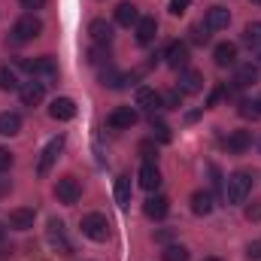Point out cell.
Returning a JSON list of instances; mask_svg holds the SVG:
<instances>
[{
    "label": "cell",
    "mask_w": 261,
    "mask_h": 261,
    "mask_svg": "<svg viewBox=\"0 0 261 261\" xmlns=\"http://www.w3.org/2000/svg\"><path fill=\"white\" fill-rule=\"evenodd\" d=\"M49 116L55 122H70V119H76V103L70 97H55L52 107H49Z\"/></svg>",
    "instance_id": "obj_10"
},
{
    "label": "cell",
    "mask_w": 261,
    "mask_h": 261,
    "mask_svg": "<svg viewBox=\"0 0 261 261\" xmlns=\"http://www.w3.org/2000/svg\"><path fill=\"white\" fill-rule=\"evenodd\" d=\"M192 0H170V15H182Z\"/></svg>",
    "instance_id": "obj_39"
},
{
    "label": "cell",
    "mask_w": 261,
    "mask_h": 261,
    "mask_svg": "<svg viewBox=\"0 0 261 261\" xmlns=\"http://www.w3.org/2000/svg\"><path fill=\"white\" fill-rule=\"evenodd\" d=\"M258 82V67L255 64H240L237 67V76H234V88H249Z\"/></svg>",
    "instance_id": "obj_21"
},
{
    "label": "cell",
    "mask_w": 261,
    "mask_h": 261,
    "mask_svg": "<svg viewBox=\"0 0 261 261\" xmlns=\"http://www.w3.org/2000/svg\"><path fill=\"white\" fill-rule=\"evenodd\" d=\"M3 237H6V228H3V225H0V240H3Z\"/></svg>",
    "instance_id": "obj_43"
},
{
    "label": "cell",
    "mask_w": 261,
    "mask_h": 261,
    "mask_svg": "<svg viewBox=\"0 0 261 261\" xmlns=\"http://www.w3.org/2000/svg\"><path fill=\"white\" fill-rule=\"evenodd\" d=\"M46 240H49V246L55 249V252H61V255H73V246H70V240H67V228L61 219H52L49 222V228H46Z\"/></svg>",
    "instance_id": "obj_5"
},
{
    "label": "cell",
    "mask_w": 261,
    "mask_h": 261,
    "mask_svg": "<svg viewBox=\"0 0 261 261\" xmlns=\"http://www.w3.org/2000/svg\"><path fill=\"white\" fill-rule=\"evenodd\" d=\"M249 189H252V176H249L246 170H237V173H231V176H228L225 200H228V203H243L246 195H249Z\"/></svg>",
    "instance_id": "obj_3"
},
{
    "label": "cell",
    "mask_w": 261,
    "mask_h": 261,
    "mask_svg": "<svg viewBox=\"0 0 261 261\" xmlns=\"http://www.w3.org/2000/svg\"><path fill=\"white\" fill-rule=\"evenodd\" d=\"M255 103H258V110H261V97H258V100H255Z\"/></svg>",
    "instance_id": "obj_45"
},
{
    "label": "cell",
    "mask_w": 261,
    "mask_h": 261,
    "mask_svg": "<svg viewBox=\"0 0 261 261\" xmlns=\"http://www.w3.org/2000/svg\"><path fill=\"white\" fill-rule=\"evenodd\" d=\"M155 37H158V21H155L152 15L140 18V21H137V43H140V46H149Z\"/></svg>",
    "instance_id": "obj_15"
},
{
    "label": "cell",
    "mask_w": 261,
    "mask_h": 261,
    "mask_svg": "<svg viewBox=\"0 0 261 261\" xmlns=\"http://www.w3.org/2000/svg\"><path fill=\"white\" fill-rule=\"evenodd\" d=\"M55 197H58L64 206H73V203L82 197V186H79V179H76V176H61V179L55 182Z\"/></svg>",
    "instance_id": "obj_6"
},
{
    "label": "cell",
    "mask_w": 261,
    "mask_h": 261,
    "mask_svg": "<svg viewBox=\"0 0 261 261\" xmlns=\"http://www.w3.org/2000/svg\"><path fill=\"white\" fill-rule=\"evenodd\" d=\"M143 213L149 216V219H164L167 213H170V200L164 195H155V197H149L146 203H143Z\"/></svg>",
    "instance_id": "obj_19"
},
{
    "label": "cell",
    "mask_w": 261,
    "mask_h": 261,
    "mask_svg": "<svg viewBox=\"0 0 261 261\" xmlns=\"http://www.w3.org/2000/svg\"><path fill=\"white\" fill-rule=\"evenodd\" d=\"M203 24H206L210 31H225V28L231 24V12H228V6H210Z\"/></svg>",
    "instance_id": "obj_12"
},
{
    "label": "cell",
    "mask_w": 261,
    "mask_h": 261,
    "mask_svg": "<svg viewBox=\"0 0 261 261\" xmlns=\"http://www.w3.org/2000/svg\"><path fill=\"white\" fill-rule=\"evenodd\" d=\"M173 234H176V231H170V228H167V231H158V234H155V240H161V243H167V240H170Z\"/></svg>",
    "instance_id": "obj_42"
},
{
    "label": "cell",
    "mask_w": 261,
    "mask_h": 261,
    "mask_svg": "<svg viewBox=\"0 0 261 261\" xmlns=\"http://www.w3.org/2000/svg\"><path fill=\"white\" fill-rule=\"evenodd\" d=\"M189 40H192L195 46H206V43H210V28H206V24H192V28H189Z\"/></svg>",
    "instance_id": "obj_31"
},
{
    "label": "cell",
    "mask_w": 261,
    "mask_h": 261,
    "mask_svg": "<svg viewBox=\"0 0 261 261\" xmlns=\"http://www.w3.org/2000/svg\"><path fill=\"white\" fill-rule=\"evenodd\" d=\"M140 152H143L146 158H155V155H158V149H155V146H152L149 140H143V143H140Z\"/></svg>",
    "instance_id": "obj_40"
},
{
    "label": "cell",
    "mask_w": 261,
    "mask_h": 261,
    "mask_svg": "<svg viewBox=\"0 0 261 261\" xmlns=\"http://www.w3.org/2000/svg\"><path fill=\"white\" fill-rule=\"evenodd\" d=\"M12 161H15V158H12V152L0 146V173H6V170L12 167Z\"/></svg>",
    "instance_id": "obj_36"
},
{
    "label": "cell",
    "mask_w": 261,
    "mask_h": 261,
    "mask_svg": "<svg viewBox=\"0 0 261 261\" xmlns=\"http://www.w3.org/2000/svg\"><path fill=\"white\" fill-rule=\"evenodd\" d=\"M134 100H137V107H143V110H149V113H155V110H161V94L155 91V88H137V94H134Z\"/></svg>",
    "instance_id": "obj_16"
},
{
    "label": "cell",
    "mask_w": 261,
    "mask_h": 261,
    "mask_svg": "<svg viewBox=\"0 0 261 261\" xmlns=\"http://www.w3.org/2000/svg\"><path fill=\"white\" fill-rule=\"evenodd\" d=\"M249 146H252V134H249V130H231V137H228V152L240 155V152H246Z\"/></svg>",
    "instance_id": "obj_23"
},
{
    "label": "cell",
    "mask_w": 261,
    "mask_h": 261,
    "mask_svg": "<svg viewBox=\"0 0 261 261\" xmlns=\"http://www.w3.org/2000/svg\"><path fill=\"white\" fill-rule=\"evenodd\" d=\"M79 228H82V234H85L88 240H94V243H107V240L113 237L110 219H107L103 213H88V216H82Z\"/></svg>",
    "instance_id": "obj_1"
},
{
    "label": "cell",
    "mask_w": 261,
    "mask_h": 261,
    "mask_svg": "<svg viewBox=\"0 0 261 261\" xmlns=\"http://www.w3.org/2000/svg\"><path fill=\"white\" fill-rule=\"evenodd\" d=\"M116 203L119 206H128L130 203V176H125V173L116 179Z\"/></svg>",
    "instance_id": "obj_28"
},
{
    "label": "cell",
    "mask_w": 261,
    "mask_h": 261,
    "mask_svg": "<svg viewBox=\"0 0 261 261\" xmlns=\"http://www.w3.org/2000/svg\"><path fill=\"white\" fill-rule=\"evenodd\" d=\"M18 97H21V103H24V107H40V103H43V97H46V82H37V79L21 82Z\"/></svg>",
    "instance_id": "obj_8"
},
{
    "label": "cell",
    "mask_w": 261,
    "mask_h": 261,
    "mask_svg": "<svg viewBox=\"0 0 261 261\" xmlns=\"http://www.w3.org/2000/svg\"><path fill=\"white\" fill-rule=\"evenodd\" d=\"M240 116H243V119H252V122L261 119L258 103H255V100H240Z\"/></svg>",
    "instance_id": "obj_33"
},
{
    "label": "cell",
    "mask_w": 261,
    "mask_h": 261,
    "mask_svg": "<svg viewBox=\"0 0 261 261\" xmlns=\"http://www.w3.org/2000/svg\"><path fill=\"white\" fill-rule=\"evenodd\" d=\"M18 88H21V82H18L15 70L9 64H0V91H18Z\"/></svg>",
    "instance_id": "obj_27"
},
{
    "label": "cell",
    "mask_w": 261,
    "mask_h": 261,
    "mask_svg": "<svg viewBox=\"0 0 261 261\" xmlns=\"http://www.w3.org/2000/svg\"><path fill=\"white\" fill-rule=\"evenodd\" d=\"M176 88H179L182 94H197V91L203 88V73H200V70H182Z\"/></svg>",
    "instance_id": "obj_14"
},
{
    "label": "cell",
    "mask_w": 261,
    "mask_h": 261,
    "mask_svg": "<svg viewBox=\"0 0 261 261\" xmlns=\"http://www.w3.org/2000/svg\"><path fill=\"white\" fill-rule=\"evenodd\" d=\"M246 219H249V222H261V200H252V203L246 206Z\"/></svg>",
    "instance_id": "obj_37"
},
{
    "label": "cell",
    "mask_w": 261,
    "mask_h": 261,
    "mask_svg": "<svg viewBox=\"0 0 261 261\" xmlns=\"http://www.w3.org/2000/svg\"><path fill=\"white\" fill-rule=\"evenodd\" d=\"M64 134H58V137H52L49 143H46V149H43V155H40V164H37V173L40 176H46L49 173V167L55 164V158L61 155V149H64Z\"/></svg>",
    "instance_id": "obj_7"
},
{
    "label": "cell",
    "mask_w": 261,
    "mask_h": 261,
    "mask_svg": "<svg viewBox=\"0 0 261 261\" xmlns=\"http://www.w3.org/2000/svg\"><path fill=\"white\" fill-rule=\"evenodd\" d=\"M43 34V21L34 15V12H28V15H21L18 21H15V28H12V43H31V40H37Z\"/></svg>",
    "instance_id": "obj_2"
},
{
    "label": "cell",
    "mask_w": 261,
    "mask_h": 261,
    "mask_svg": "<svg viewBox=\"0 0 261 261\" xmlns=\"http://www.w3.org/2000/svg\"><path fill=\"white\" fill-rule=\"evenodd\" d=\"M34 219H37V213H34L31 206H18V210L9 213V225H12L15 231H28V228H34Z\"/></svg>",
    "instance_id": "obj_17"
},
{
    "label": "cell",
    "mask_w": 261,
    "mask_h": 261,
    "mask_svg": "<svg viewBox=\"0 0 261 261\" xmlns=\"http://www.w3.org/2000/svg\"><path fill=\"white\" fill-rule=\"evenodd\" d=\"M88 34H91L94 46H110V43H113V24L103 21V18H94V21L88 24Z\"/></svg>",
    "instance_id": "obj_13"
},
{
    "label": "cell",
    "mask_w": 261,
    "mask_h": 261,
    "mask_svg": "<svg viewBox=\"0 0 261 261\" xmlns=\"http://www.w3.org/2000/svg\"><path fill=\"white\" fill-rule=\"evenodd\" d=\"M107 125L113 130H130L137 125V110H130V107H119V110H113L110 116H107Z\"/></svg>",
    "instance_id": "obj_9"
},
{
    "label": "cell",
    "mask_w": 261,
    "mask_h": 261,
    "mask_svg": "<svg viewBox=\"0 0 261 261\" xmlns=\"http://www.w3.org/2000/svg\"><path fill=\"white\" fill-rule=\"evenodd\" d=\"M100 82H103V85H110V88H125L128 76H125V73H119L113 64H107V67H100Z\"/></svg>",
    "instance_id": "obj_25"
},
{
    "label": "cell",
    "mask_w": 261,
    "mask_h": 261,
    "mask_svg": "<svg viewBox=\"0 0 261 261\" xmlns=\"http://www.w3.org/2000/svg\"><path fill=\"white\" fill-rule=\"evenodd\" d=\"M258 152H261V140H258Z\"/></svg>",
    "instance_id": "obj_47"
},
{
    "label": "cell",
    "mask_w": 261,
    "mask_h": 261,
    "mask_svg": "<svg viewBox=\"0 0 261 261\" xmlns=\"http://www.w3.org/2000/svg\"><path fill=\"white\" fill-rule=\"evenodd\" d=\"M21 6H24V9H43L46 0H21Z\"/></svg>",
    "instance_id": "obj_41"
},
{
    "label": "cell",
    "mask_w": 261,
    "mask_h": 261,
    "mask_svg": "<svg viewBox=\"0 0 261 261\" xmlns=\"http://www.w3.org/2000/svg\"><path fill=\"white\" fill-rule=\"evenodd\" d=\"M164 58H167V64L173 67V70H186V64H189V46L176 40V43H170V46H167Z\"/></svg>",
    "instance_id": "obj_11"
},
{
    "label": "cell",
    "mask_w": 261,
    "mask_h": 261,
    "mask_svg": "<svg viewBox=\"0 0 261 261\" xmlns=\"http://www.w3.org/2000/svg\"><path fill=\"white\" fill-rule=\"evenodd\" d=\"M137 179H140V186H143L146 192H155V189L161 186V170H158L155 164H143L140 173H137Z\"/></svg>",
    "instance_id": "obj_20"
},
{
    "label": "cell",
    "mask_w": 261,
    "mask_h": 261,
    "mask_svg": "<svg viewBox=\"0 0 261 261\" xmlns=\"http://www.w3.org/2000/svg\"><path fill=\"white\" fill-rule=\"evenodd\" d=\"M161 261H189V249L179 246V243H173V246H167L161 252Z\"/></svg>",
    "instance_id": "obj_32"
},
{
    "label": "cell",
    "mask_w": 261,
    "mask_h": 261,
    "mask_svg": "<svg viewBox=\"0 0 261 261\" xmlns=\"http://www.w3.org/2000/svg\"><path fill=\"white\" fill-rule=\"evenodd\" d=\"M21 130V116L18 113H0V134L3 137H15Z\"/></svg>",
    "instance_id": "obj_26"
},
{
    "label": "cell",
    "mask_w": 261,
    "mask_h": 261,
    "mask_svg": "<svg viewBox=\"0 0 261 261\" xmlns=\"http://www.w3.org/2000/svg\"><path fill=\"white\" fill-rule=\"evenodd\" d=\"M21 70H28L34 79H58V64L52 55H43V58H34V61H18Z\"/></svg>",
    "instance_id": "obj_4"
},
{
    "label": "cell",
    "mask_w": 261,
    "mask_h": 261,
    "mask_svg": "<svg viewBox=\"0 0 261 261\" xmlns=\"http://www.w3.org/2000/svg\"><path fill=\"white\" fill-rule=\"evenodd\" d=\"M152 130L158 134V140H161V143H167V140H170V128H167L164 122H158L155 116H152Z\"/></svg>",
    "instance_id": "obj_34"
},
{
    "label": "cell",
    "mask_w": 261,
    "mask_h": 261,
    "mask_svg": "<svg viewBox=\"0 0 261 261\" xmlns=\"http://www.w3.org/2000/svg\"><path fill=\"white\" fill-rule=\"evenodd\" d=\"M243 43L261 52V21H252V24H246V31H243Z\"/></svg>",
    "instance_id": "obj_29"
},
{
    "label": "cell",
    "mask_w": 261,
    "mask_h": 261,
    "mask_svg": "<svg viewBox=\"0 0 261 261\" xmlns=\"http://www.w3.org/2000/svg\"><path fill=\"white\" fill-rule=\"evenodd\" d=\"M182 107V91L179 88H170L161 94V110H179Z\"/></svg>",
    "instance_id": "obj_30"
},
{
    "label": "cell",
    "mask_w": 261,
    "mask_h": 261,
    "mask_svg": "<svg viewBox=\"0 0 261 261\" xmlns=\"http://www.w3.org/2000/svg\"><path fill=\"white\" fill-rule=\"evenodd\" d=\"M213 61H216V67H234L237 64V46L234 43H219L213 49Z\"/></svg>",
    "instance_id": "obj_18"
},
{
    "label": "cell",
    "mask_w": 261,
    "mask_h": 261,
    "mask_svg": "<svg viewBox=\"0 0 261 261\" xmlns=\"http://www.w3.org/2000/svg\"><path fill=\"white\" fill-rule=\"evenodd\" d=\"M213 206H216V203H213V195H210V192L197 189L195 195H192V213H195V216H210Z\"/></svg>",
    "instance_id": "obj_22"
},
{
    "label": "cell",
    "mask_w": 261,
    "mask_h": 261,
    "mask_svg": "<svg viewBox=\"0 0 261 261\" xmlns=\"http://www.w3.org/2000/svg\"><path fill=\"white\" fill-rule=\"evenodd\" d=\"M116 21L122 24V28H137V21H140V12H137V6L134 3H119L116 6Z\"/></svg>",
    "instance_id": "obj_24"
},
{
    "label": "cell",
    "mask_w": 261,
    "mask_h": 261,
    "mask_svg": "<svg viewBox=\"0 0 261 261\" xmlns=\"http://www.w3.org/2000/svg\"><path fill=\"white\" fill-rule=\"evenodd\" d=\"M246 258L249 261H261V240H255V243L246 246Z\"/></svg>",
    "instance_id": "obj_38"
},
{
    "label": "cell",
    "mask_w": 261,
    "mask_h": 261,
    "mask_svg": "<svg viewBox=\"0 0 261 261\" xmlns=\"http://www.w3.org/2000/svg\"><path fill=\"white\" fill-rule=\"evenodd\" d=\"M252 3H258V6H261V0H252Z\"/></svg>",
    "instance_id": "obj_46"
},
{
    "label": "cell",
    "mask_w": 261,
    "mask_h": 261,
    "mask_svg": "<svg viewBox=\"0 0 261 261\" xmlns=\"http://www.w3.org/2000/svg\"><path fill=\"white\" fill-rule=\"evenodd\" d=\"M203 261H222V258H216V255H210V258H203Z\"/></svg>",
    "instance_id": "obj_44"
},
{
    "label": "cell",
    "mask_w": 261,
    "mask_h": 261,
    "mask_svg": "<svg viewBox=\"0 0 261 261\" xmlns=\"http://www.w3.org/2000/svg\"><path fill=\"white\" fill-rule=\"evenodd\" d=\"M103 55H107V46H94L91 52H88V61L91 64H103ZM110 58V55H107Z\"/></svg>",
    "instance_id": "obj_35"
}]
</instances>
